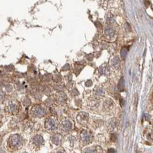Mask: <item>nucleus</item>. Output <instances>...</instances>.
<instances>
[{
  "instance_id": "obj_23",
  "label": "nucleus",
  "mask_w": 153,
  "mask_h": 153,
  "mask_svg": "<svg viewBox=\"0 0 153 153\" xmlns=\"http://www.w3.org/2000/svg\"><path fill=\"white\" fill-rule=\"evenodd\" d=\"M116 151L115 150H114V149H109V150H108V153H115Z\"/></svg>"
},
{
  "instance_id": "obj_3",
  "label": "nucleus",
  "mask_w": 153,
  "mask_h": 153,
  "mask_svg": "<svg viewBox=\"0 0 153 153\" xmlns=\"http://www.w3.org/2000/svg\"><path fill=\"white\" fill-rule=\"evenodd\" d=\"M31 115L33 117L41 118L46 114V109L40 104H36L32 107L31 110Z\"/></svg>"
},
{
  "instance_id": "obj_8",
  "label": "nucleus",
  "mask_w": 153,
  "mask_h": 153,
  "mask_svg": "<svg viewBox=\"0 0 153 153\" xmlns=\"http://www.w3.org/2000/svg\"><path fill=\"white\" fill-rule=\"evenodd\" d=\"M51 141L56 145H59L63 142V136L60 133H54L51 136Z\"/></svg>"
},
{
  "instance_id": "obj_18",
  "label": "nucleus",
  "mask_w": 153,
  "mask_h": 153,
  "mask_svg": "<svg viewBox=\"0 0 153 153\" xmlns=\"http://www.w3.org/2000/svg\"><path fill=\"white\" fill-rule=\"evenodd\" d=\"M95 92L97 95H104V90L102 88H97L95 90Z\"/></svg>"
},
{
  "instance_id": "obj_22",
  "label": "nucleus",
  "mask_w": 153,
  "mask_h": 153,
  "mask_svg": "<svg viewBox=\"0 0 153 153\" xmlns=\"http://www.w3.org/2000/svg\"><path fill=\"white\" fill-rule=\"evenodd\" d=\"M69 68V64H66V66H64V68H63V70H64L65 69H68Z\"/></svg>"
},
{
  "instance_id": "obj_11",
  "label": "nucleus",
  "mask_w": 153,
  "mask_h": 153,
  "mask_svg": "<svg viewBox=\"0 0 153 153\" xmlns=\"http://www.w3.org/2000/svg\"><path fill=\"white\" fill-rule=\"evenodd\" d=\"M111 65L114 69H118L120 66V59L118 57H114L111 61Z\"/></svg>"
},
{
  "instance_id": "obj_12",
  "label": "nucleus",
  "mask_w": 153,
  "mask_h": 153,
  "mask_svg": "<svg viewBox=\"0 0 153 153\" xmlns=\"http://www.w3.org/2000/svg\"><path fill=\"white\" fill-rule=\"evenodd\" d=\"M109 72V68L106 65H102L99 69V73L100 75H107Z\"/></svg>"
},
{
  "instance_id": "obj_5",
  "label": "nucleus",
  "mask_w": 153,
  "mask_h": 153,
  "mask_svg": "<svg viewBox=\"0 0 153 153\" xmlns=\"http://www.w3.org/2000/svg\"><path fill=\"white\" fill-rule=\"evenodd\" d=\"M45 127L47 131H50L56 130L57 128V123L56 119L54 118H52V117L48 118L45 121Z\"/></svg>"
},
{
  "instance_id": "obj_15",
  "label": "nucleus",
  "mask_w": 153,
  "mask_h": 153,
  "mask_svg": "<svg viewBox=\"0 0 153 153\" xmlns=\"http://www.w3.org/2000/svg\"><path fill=\"white\" fill-rule=\"evenodd\" d=\"M97 147V146H95V147H88L86 148L85 150H83L84 153H97L98 152L97 150H96V148Z\"/></svg>"
},
{
  "instance_id": "obj_14",
  "label": "nucleus",
  "mask_w": 153,
  "mask_h": 153,
  "mask_svg": "<svg viewBox=\"0 0 153 153\" xmlns=\"http://www.w3.org/2000/svg\"><path fill=\"white\" fill-rule=\"evenodd\" d=\"M118 89L120 92H122L124 90V79L123 78H121L120 81L119 82V84H118Z\"/></svg>"
},
{
  "instance_id": "obj_4",
  "label": "nucleus",
  "mask_w": 153,
  "mask_h": 153,
  "mask_svg": "<svg viewBox=\"0 0 153 153\" xmlns=\"http://www.w3.org/2000/svg\"><path fill=\"white\" fill-rule=\"evenodd\" d=\"M80 139H81V142L83 145H88L89 143H90L92 140V133H90L88 131L85 130H83L80 133Z\"/></svg>"
},
{
  "instance_id": "obj_16",
  "label": "nucleus",
  "mask_w": 153,
  "mask_h": 153,
  "mask_svg": "<svg viewBox=\"0 0 153 153\" xmlns=\"http://www.w3.org/2000/svg\"><path fill=\"white\" fill-rule=\"evenodd\" d=\"M128 48L127 47H123V49L121 50V57H122V59H126V56H127V54H128Z\"/></svg>"
},
{
  "instance_id": "obj_10",
  "label": "nucleus",
  "mask_w": 153,
  "mask_h": 153,
  "mask_svg": "<svg viewBox=\"0 0 153 153\" xmlns=\"http://www.w3.org/2000/svg\"><path fill=\"white\" fill-rule=\"evenodd\" d=\"M104 35L108 38H112L115 35V31L114 30V28L110 27V26H107L105 30H104Z\"/></svg>"
},
{
  "instance_id": "obj_7",
  "label": "nucleus",
  "mask_w": 153,
  "mask_h": 153,
  "mask_svg": "<svg viewBox=\"0 0 153 153\" xmlns=\"http://www.w3.org/2000/svg\"><path fill=\"white\" fill-rule=\"evenodd\" d=\"M60 128L61 131H64V132H67L71 131L72 128V124L69 121L65 120L63 121L60 124Z\"/></svg>"
},
{
  "instance_id": "obj_20",
  "label": "nucleus",
  "mask_w": 153,
  "mask_h": 153,
  "mask_svg": "<svg viewBox=\"0 0 153 153\" xmlns=\"http://www.w3.org/2000/svg\"><path fill=\"white\" fill-rule=\"evenodd\" d=\"M92 81H90V80H89V81H88L86 82V83H85V85H86V86H88V87H90V86H91L92 85Z\"/></svg>"
},
{
  "instance_id": "obj_6",
  "label": "nucleus",
  "mask_w": 153,
  "mask_h": 153,
  "mask_svg": "<svg viewBox=\"0 0 153 153\" xmlns=\"http://www.w3.org/2000/svg\"><path fill=\"white\" fill-rule=\"evenodd\" d=\"M31 143L35 146V147H39L40 146L44 144V140H43V138L40 135H36L35 136L32 137V138L31 139Z\"/></svg>"
},
{
  "instance_id": "obj_17",
  "label": "nucleus",
  "mask_w": 153,
  "mask_h": 153,
  "mask_svg": "<svg viewBox=\"0 0 153 153\" xmlns=\"http://www.w3.org/2000/svg\"><path fill=\"white\" fill-rule=\"evenodd\" d=\"M66 96H65V95H64V94H60V95H59V96H58V100L59 101V102H64V101H65V100H66Z\"/></svg>"
},
{
  "instance_id": "obj_19",
  "label": "nucleus",
  "mask_w": 153,
  "mask_h": 153,
  "mask_svg": "<svg viewBox=\"0 0 153 153\" xmlns=\"http://www.w3.org/2000/svg\"><path fill=\"white\" fill-rule=\"evenodd\" d=\"M5 69L7 71H12L13 69V66H6Z\"/></svg>"
},
{
  "instance_id": "obj_2",
  "label": "nucleus",
  "mask_w": 153,
  "mask_h": 153,
  "mask_svg": "<svg viewBox=\"0 0 153 153\" xmlns=\"http://www.w3.org/2000/svg\"><path fill=\"white\" fill-rule=\"evenodd\" d=\"M6 111L11 115H16L18 114L20 109V104L19 102L16 100H11L8 102L6 105Z\"/></svg>"
},
{
  "instance_id": "obj_21",
  "label": "nucleus",
  "mask_w": 153,
  "mask_h": 153,
  "mask_svg": "<svg viewBox=\"0 0 153 153\" xmlns=\"http://www.w3.org/2000/svg\"><path fill=\"white\" fill-rule=\"evenodd\" d=\"M116 135L115 134H112V141H115L116 140Z\"/></svg>"
},
{
  "instance_id": "obj_1",
  "label": "nucleus",
  "mask_w": 153,
  "mask_h": 153,
  "mask_svg": "<svg viewBox=\"0 0 153 153\" xmlns=\"http://www.w3.org/2000/svg\"><path fill=\"white\" fill-rule=\"evenodd\" d=\"M22 145H23V140L19 135L14 134L11 135L9 137L8 140V146L11 150H18L21 148Z\"/></svg>"
},
{
  "instance_id": "obj_13",
  "label": "nucleus",
  "mask_w": 153,
  "mask_h": 153,
  "mask_svg": "<svg viewBox=\"0 0 153 153\" xmlns=\"http://www.w3.org/2000/svg\"><path fill=\"white\" fill-rule=\"evenodd\" d=\"M117 127V122L115 119H113L109 121V128L110 129L111 131H114Z\"/></svg>"
},
{
  "instance_id": "obj_9",
  "label": "nucleus",
  "mask_w": 153,
  "mask_h": 153,
  "mask_svg": "<svg viewBox=\"0 0 153 153\" xmlns=\"http://www.w3.org/2000/svg\"><path fill=\"white\" fill-rule=\"evenodd\" d=\"M88 117H89V116H88V114L87 113L80 112L78 114L76 119H77V120L78 121V122L84 124V123H87L88 120Z\"/></svg>"
}]
</instances>
